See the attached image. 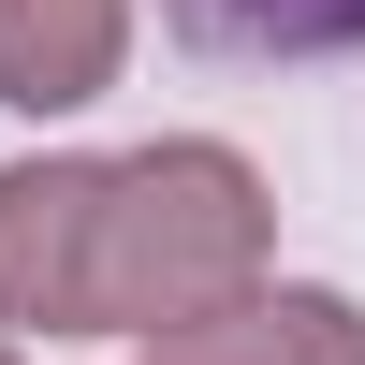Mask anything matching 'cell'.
Returning a JSON list of instances; mask_svg holds the SVG:
<instances>
[{"instance_id":"8992f818","label":"cell","mask_w":365,"mask_h":365,"mask_svg":"<svg viewBox=\"0 0 365 365\" xmlns=\"http://www.w3.org/2000/svg\"><path fill=\"white\" fill-rule=\"evenodd\" d=\"M0 365H15V336H0Z\"/></svg>"},{"instance_id":"3957f363","label":"cell","mask_w":365,"mask_h":365,"mask_svg":"<svg viewBox=\"0 0 365 365\" xmlns=\"http://www.w3.org/2000/svg\"><path fill=\"white\" fill-rule=\"evenodd\" d=\"M132 365H365V307L322 292V278H263L234 307L175 322V336H146Z\"/></svg>"},{"instance_id":"5b68a950","label":"cell","mask_w":365,"mask_h":365,"mask_svg":"<svg viewBox=\"0 0 365 365\" xmlns=\"http://www.w3.org/2000/svg\"><path fill=\"white\" fill-rule=\"evenodd\" d=\"M161 15L205 58H351L365 44V0H161Z\"/></svg>"},{"instance_id":"277c9868","label":"cell","mask_w":365,"mask_h":365,"mask_svg":"<svg viewBox=\"0 0 365 365\" xmlns=\"http://www.w3.org/2000/svg\"><path fill=\"white\" fill-rule=\"evenodd\" d=\"M132 73V0H0V103L15 117H88Z\"/></svg>"},{"instance_id":"7a4b0ae2","label":"cell","mask_w":365,"mask_h":365,"mask_svg":"<svg viewBox=\"0 0 365 365\" xmlns=\"http://www.w3.org/2000/svg\"><path fill=\"white\" fill-rule=\"evenodd\" d=\"M88 220H103V161L73 146L0 161V336H88Z\"/></svg>"},{"instance_id":"6da1fadb","label":"cell","mask_w":365,"mask_h":365,"mask_svg":"<svg viewBox=\"0 0 365 365\" xmlns=\"http://www.w3.org/2000/svg\"><path fill=\"white\" fill-rule=\"evenodd\" d=\"M278 205L220 132H161L132 161H103V220H88V336H175V322L263 292Z\"/></svg>"}]
</instances>
